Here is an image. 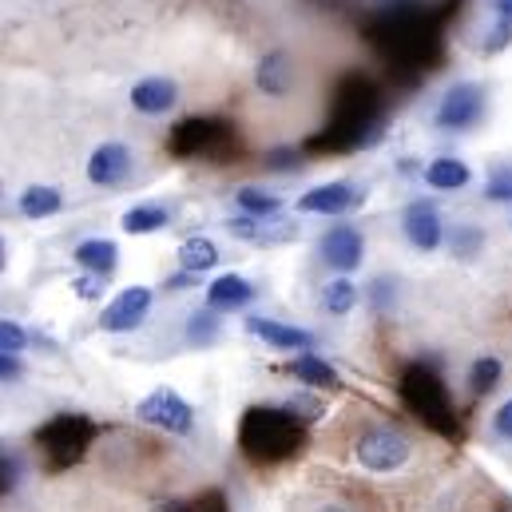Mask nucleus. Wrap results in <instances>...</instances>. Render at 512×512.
<instances>
[{"instance_id": "bb28decb", "label": "nucleus", "mask_w": 512, "mask_h": 512, "mask_svg": "<svg viewBox=\"0 0 512 512\" xmlns=\"http://www.w3.org/2000/svg\"><path fill=\"white\" fill-rule=\"evenodd\" d=\"M481 247H485V235L477 227H449V251L457 258L481 255Z\"/></svg>"}, {"instance_id": "b1692460", "label": "nucleus", "mask_w": 512, "mask_h": 512, "mask_svg": "<svg viewBox=\"0 0 512 512\" xmlns=\"http://www.w3.org/2000/svg\"><path fill=\"white\" fill-rule=\"evenodd\" d=\"M235 203H239L243 215H255V219H266V215H278L282 211V199L270 195V191H262V187H239L235 191Z\"/></svg>"}, {"instance_id": "c756f323", "label": "nucleus", "mask_w": 512, "mask_h": 512, "mask_svg": "<svg viewBox=\"0 0 512 512\" xmlns=\"http://www.w3.org/2000/svg\"><path fill=\"white\" fill-rule=\"evenodd\" d=\"M485 195H489L493 203H512V167H497V171L489 175Z\"/></svg>"}, {"instance_id": "2eb2a0df", "label": "nucleus", "mask_w": 512, "mask_h": 512, "mask_svg": "<svg viewBox=\"0 0 512 512\" xmlns=\"http://www.w3.org/2000/svg\"><path fill=\"white\" fill-rule=\"evenodd\" d=\"M247 334L270 342L274 350H310L314 346L310 330H298V326H286V322H274V318H258V314L247 318Z\"/></svg>"}, {"instance_id": "393cba45", "label": "nucleus", "mask_w": 512, "mask_h": 512, "mask_svg": "<svg viewBox=\"0 0 512 512\" xmlns=\"http://www.w3.org/2000/svg\"><path fill=\"white\" fill-rule=\"evenodd\" d=\"M358 306V286L350 278H334L322 286V310L330 314H350Z\"/></svg>"}, {"instance_id": "0eeeda50", "label": "nucleus", "mask_w": 512, "mask_h": 512, "mask_svg": "<svg viewBox=\"0 0 512 512\" xmlns=\"http://www.w3.org/2000/svg\"><path fill=\"white\" fill-rule=\"evenodd\" d=\"M235 239L243 243H255V247H282V243H294L298 239V223L290 219H278V215H266V219H255V215H235L223 223Z\"/></svg>"}, {"instance_id": "dca6fc26", "label": "nucleus", "mask_w": 512, "mask_h": 512, "mask_svg": "<svg viewBox=\"0 0 512 512\" xmlns=\"http://www.w3.org/2000/svg\"><path fill=\"white\" fill-rule=\"evenodd\" d=\"M251 298H255V286H251L243 274H219V278L207 286V306L219 310V314L243 310V306H251Z\"/></svg>"}, {"instance_id": "a211bd4d", "label": "nucleus", "mask_w": 512, "mask_h": 512, "mask_svg": "<svg viewBox=\"0 0 512 512\" xmlns=\"http://www.w3.org/2000/svg\"><path fill=\"white\" fill-rule=\"evenodd\" d=\"M72 258L84 266V270H92V274H112L116 270V262H120V247L112 243V239H84L76 251H72Z\"/></svg>"}, {"instance_id": "9d476101", "label": "nucleus", "mask_w": 512, "mask_h": 512, "mask_svg": "<svg viewBox=\"0 0 512 512\" xmlns=\"http://www.w3.org/2000/svg\"><path fill=\"white\" fill-rule=\"evenodd\" d=\"M318 251L326 258V266H334L338 274H350V270L362 266L366 243H362V231H358V227L338 223V227H330V231L322 235V247H318Z\"/></svg>"}, {"instance_id": "7c9ffc66", "label": "nucleus", "mask_w": 512, "mask_h": 512, "mask_svg": "<svg viewBox=\"0 0 512 512\" xmlns=\"http://www.w3.org/2000/svg\"><path fill=\"white\" fill-rule=\"evenodd\" d=\"M72 286H76V294H80L84 302H96V298H104V274H92V270H88V274H80Z\"/></svg>"}, {"instance_id": "c85d7f7f", "label": "nucleus", "mask_w": 512, "mask_h": 512, "mask_svg": "<svg viewBox=\"0 0 512 512\" xmlns=\"http://www.w3.org/2000/svg\"><path fill=\"white\" fill-rule=\"evenodd\" d=\"M28 346L24 326H16L12 318H0V354H20Z\"/></svg>"}, {"instance_id": "5701e85b", "label": "nucleus", "mask_w": 512, "mask_h": 512, "mask_svg": "<svg viewBox=\"0 0 512 512\" xmlns=\"http://www.w3.org/2000/svg\"><path fill=\"white\" fill-rule=\"evenodd\" d=\"M171 223V215H167V207H155V203H147V207H131L128 215H124V231L128 235H151V231H163Z\"/></svg>"}, {"instance_id": "6e6552de", "label": "nucleus", "mask_w": 512, "mask_h": 512, "mask_svg": "<svg viewBox=\"0 0 512 512\" xmlns=\"http://www.w3.org/2000/svg\"><path fill=\"white\" fill-rule=\"evenodd\" d=\"M366 199V191H358L354 183H322L298 195V211L302 215H350L358 211Z\"/></svg>"}, {"instance_id": "423d86ee", "label": "nucleus", "mask_w": 512, "mask_h": 512, "mask_svg": "<svg viewBox=\"0 0 512 512\" xmlns=\"http://www.w3.org/2000/svg\"><path fill=\"white\" fill-rule=\"evenodd\" d=\"M485 112V92L477 84H453L437 104V128L441 131H469Z\"/></svg>"}, {"instance_id": "f3484780", "label": "nucleus", "mask_w": 512, "mask_h": 512, "mask_svg": "<svg viewBox=\"0 0 512 512\" xmlns=\"http://www.w3.org/2000/svg\"><path fill=\"white\" fill-rule=\"evenodd\" d=\"M255 84L262 96L282 100V96L290 92V84H294V60H290L286 52H270V56H262L255 68Z\"/></svg>"}, {"instance_id": "7ed1b4c3", "label": "nucleus", "mask_w": 512, "mask_h": 512, "mask_svg": "<svg viewBox=\"0 0 512 512\" xmlns=\"http://www.w3.org/2000/svg\"><path fill=\"white\" fill-rule=\"evenodd\" d=\"M92 433H96V429H92L88 417H80V413H56L52 421L40 425L36 449H40V457H44L48 469H64V465L80 461V453L88 449Z\"/></svg>"}, {"instance_id": "4be33fe9", "label": "nucleus", "mask_w": 512, "mask_h": 512, "mask_svg": "<svg viewBox=\"0 0 512 512\" xmlns=\"http://www.w3.org/2000/svg\"><path fill=\"white\" fill-rule=\"evenodd\" d=\"M290 374L298 378V382H306V385H338V370L330 366V362H322V358H314V354H298L294 362H290Z\"/></svg>"}, {"instance_id": "e433bc0d", "label": "nucleus", "mask_w": 512, "mask_h": 512, "mask_svg": "<svg viewBox=\"0 0 512 512\" xmlns=\"http://www.w3.org/2000/svg\"><path fill=\"white\" fill-rule=\"evenodd\" d=\"M322 512H350V509H342V505H330V509H322Z\"/></svg>"}, {"instance_id": "473e14b6", "label": "nucleus", "mask_w": 512, "mask_h": 512, "mask_svg": "<svg viewBox=\"0 0 512 512\" xmlns=\"http://www.w3.org/2000/svg\"><path fill=\"white\" fill-rule=\"evenodd\" d=\"M16 378H24L20 354H0V382H16Z\"/></svg>"}, {"instance_id": "f257e3e1", "label": "nucleus", "mask_w": 512, "mask_h": 512, "mask_svg": "<svg viewBox=\"0 0 512 512\" xmlns=\"http://www.w3.org/2000/svg\"><path fill=\"white\" fill-rule=\"evenodd\" d=\"M239 445L255 465H278V461L294 457L306 445V429H302L298 413H290V409L255 405V409L243 413Z\"/></svg>"}, {"instance_id": "20e7f679", "label": "nucleus", "mask_w": 512, "mask_h": 512, "mask_svg": "<svg viewBox=\"0 0 512 512\" xmlns=\"http://www.w3.org/2000/svg\"><path fill=\"white\" fill-rule=\"evenodd\" d=\"M135 417H139L143 425H155V429H163V433H179V437H187L191 425H195V409H191L175 389H167V385L151 389V393L135 405Z\"/></svg>"}, {"instance_id": "f03ea898", "label": "nucleus", "mask_w": 512, "mask_h": 512, "mask_svg": "<svg viewBox=\"0 0 512 512\" xmlns=\"http://www.w3.org/2000/svg\"><path fill=\"white\" fill-rule=\"evenodd\" d=\"M401 401L433 429V433H457V425H453V401H449V393H445V385L441 378L429 370V366H409L405 370V378H401Z\"/></svg>"}, {"instance_id": "6ab92c4d", "label": "nucleus", "mask_w": 512, "mask_h": 512, "mask_svg": "<svg viewBox=\"0 0 512 512\" xmlns=\"http://www.w3.org/2000/svg\"><path fill=\"white\" fill-rule=\"evenodd\" d=\"M473 175H469V167L461 163V159H433L429 167H425V183L433 187V191H461L465 183H469Z\"/></svg>"}, {"instance_id": "f704fd0d", "label": "nucleus", "mask_w": 512, "mask_h": 512, "mask_svg": "<svg viewBox=\"0 0 512 512\" xmlns=\"http://www.w3.org/2000/svg\"><path fill=\"white\" fill-rule=\"evenodd\" d=\"M187 286H195V274H191V270H183V274H171V278H167V290H187Z\"/></svg>"}, {"instance_id": "1a4fd4ad", "label": "nucleus", "mask_w": 512, "mask_h": 512, "mask_svg": "<svg viewBox=\"0 0 512 512\" xmlns=\"http://www.w3.org/2000/svg\"><path fill=\"white\" fill-rule=\"evenodd\" d=\"M147 310H151V290H147V286H128V290H120V294L108 302V310L100 314V330H108V334L139 330L143 318H147Z\"/></svg>"}, {"instance_id": "72a5a7b5", "label": "nucleus", "mask_w": 512, "mask_h": 512, "mask_svg": "<svg viewBox=\"0 0 512 512\" xmlns=\"http://www.w3.org/2000/svg\"><path fill=\"white\" fill-rule=\"evenodd\" d=\"M493 429H497V437H505L512 441V397L497 409V417H493Z\"/></svg>"}, {"instance_id": "9b49d317", "label": "nucleus", "mask_w": 512, "mask_h": 512, "mask_svg": "<svg viewBox=\"0 0 512 512\" xmlns=\"http://www.w3.org/2000/svg\"><path fill=\"white\" fill-rule=\"evenodd\" d=\"M231 124H211V120H183L171 131V151L183 155V159H195V155H211L223 139H227Z\"/></svg>"}, {"instance_id": "412c9836", "label": "nucleus", "mask_w": 512, "mask_h": 512, "mask_svg": "<svg viewBox=\"0 0 512 512\" xmlns=\"http://www.w3.org/2000/svg\"><path fill=\"white\" fill-rule=\"evenodd\" d=\"M64 207V195L56 191V187H28L24 195H20V215L24 219H48V215H56Z\"/></svg>"}, {"instance_id": "2f4dec72", "label": "nucleus", "mask_w": 512, "mask_h": 512, "mask_svg": "<svg viewBox=\"0 0 512 512\" xmlns=\"http://www.w3.org/2000/svg\"><path fill=\"white\" fill-rule=\"evenodd\" d=\"M509 40H512V20H501V16H497V24H493V32L481 40V48H485V52H501Z\"/></svg>"}, {"instance_id": "cd10ccee", "label": "nucleus", "mask_w": 512, "mask_h": 512, "mask_svg": "<svg viewBox=\"0 0 512 512\" xmlns=\"http://www.w3.org/2000/svg\"><path fill=\"white\" fill-rule=\"evenodd\" d=\"M215 314H219V310H211V306H207V310H195L191 322H187V338H191V342H211L215 330H219V318H215Z\"/></svg>"}, {"instance_id": "4c0bfd02", "label": "nucleus", "mask_w": 512, "mask_h": 512, "mask_svg": "<svg viewBox=\"0 0 512 512\" xmlns=\"http://www.w3.org/2000/svg\"><path fill=\"white\" fill-rule=\"evenodd\" d=\"M0 270H4V243H0Z\"/></svg>"}, {"instance_id": "aec40b11", "label": "nucleus", "mask_w": 512, "mask_h": 512, "mask_svg": "<svg viewBox=\"0 0 512 512\" xmlns=\"http://www.w3.org/2000/svg\"><path fill=\"white\" fill-rule=\"evenodd\" d=\"M179 266L191 270V274H203V270L219 266V247H215L211 239H203V235L183 239V243H179Z\"/></svg>"}, {"instance_id": "4468645a", "label": "nucleus", "mask_w": 512, "mask_h": 512, "mask_svg": "<svg viewBox=\"0 0 512 512\" xmlns=\"http://www.w3.org/2000/svg\"><path fill=\"white\" fill-rule=\"evenodd\" d=\"M179 104V84L171 76H147L131 88V108L139 116H167Z\"/></svg>"}, {"instance_id": "39448f33", "label": "nucleus", "mask_w": 512, "mask_h": 512, "mask_svg": "<svg viewBox=\"0 0 512 512\" xmlns=\"http://www.w3.org/2000/svg\"><path fill=\"white\" fill-rule=\"evenodd\" d=\"M354 453H358V465L362 469H370V473H393V469H401L409 461V441H405V433H397L389 425H374V429H366L358 437Z\"/></svg>"}, {"instance_id": "ddd939ff", "label": "nucleus", "mask_w": 512, "mask_h": 512, "mask_svg": "<svg viewBox=\"0 0 512 512\" xmlns=\"http://www.w3.org/2000/svg\"><path fill=\"white\" fill-rule=\"evenodd\" d=\"M131 175V147L124 143H100L88 159V179L96 187H120Z\"/></svg>"}, {"instance_id": "a878e982", "label": "nucleus", "mask_w": 512, "mask_h": 512, "mask_svg": "<svg viewBox=\"0 0 512 512\" xmlns=\"http://www.w3.org/2000/svg\"><path fill=\"white\" fill-rule=\"evenodd\" d=\"M501 362L497 358H477L473 362V370H469V389L477 393V397H485V393H493L497 389V382H501Z\"/></svg>"}, {"instance_id": "f8f14e48", "label": "nucleus", "mask_w": 512, "mask_h": 512, "mask_svg": "<svg viewBox=\"0 0 512 512\" xmlns=\"http://www.w3.org/2000/svg\"><path fill=\"white\" fill-rule=\"evenodd\" d=\"M401 227H405V239L417 251H437L445 243V223H441V215H437L433 203H409Z\"/></svg>"}, {"instance_id": "c9c22d12", "label": "nucleus", "mask_w": 512, "mask_h": 512, "mask_svg": "<svg viewBox=\"0 0 512 512\" xmlns=\"http://www.w3.org/2000/svg\"><path fill=\"white\" fill-rule=\"evenodd\" d=\"M493 8H497L501 20H512V0H493Z\"/></svg>"}]
</instances>
